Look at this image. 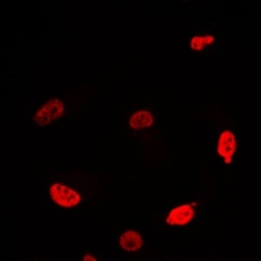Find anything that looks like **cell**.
Wrapping results in <instances>:
<instances>
[{
	"label": "cell",
	"instance_id": "obj_3",
	"mask_svg": "<svg viewBox=\"0 0 261 261\" xmlns=\"http://www.w3.org/2000/svg\"><path fill=\"white\" fill-rule=\"evenodd\" d=\"M217 151L225 160L226 163L231 162L232 155L237 151V140L231 130H223L221 134L218 145H217Z\"/></svg>",
	"mask_w": 261,
	"mask_h": 261
},
{
	"label": "cell",
	"instance_id": "obj_5",
	"mask_svg": "<svg viewBox=\"0 0 261 261\" xmlns=\"http://www.w3.org/2000/svg\"><path fill=\"white\" fill-rule=\"evenodd\" d=\"M120 247L128 252H135L143 247V239L136 231H125L119 239Z\"/></svg>",
	"mask_w": 261,
	"mask_h": 261
},
{
	"label": "cell",
	"instance_id": "obj_8",
	"mask_svg": "<svg viewBox=\"0 0 261 261\" xmlns=\"http://www.w3.org/2000/svg\"><path fill=\"white\" fill-rule=\"evenodd\" d=\"M84 260L85 261H95V257H93V256H90V255H86V256H84Z\"/></svg>",
	"mask_w": 261,
	"mask_h": 261
},
{
	"label": "cell",
	"instance_id": "obj_2",
	"mask_svg": "<svg viewBox=\"0 0 261 261\" xmlns=\"http://www.w3.org/2000/svg\"><path fill=\"white\" fill-rule=\"evenodd\" d=\"M64 111V106L59 99H51L47 103H45L41 107V110L36 114L34 116V123L38 127H45V125L50 124L54 120H57L60 118V115Z\"/></svg>",
	"mask_w": 261,
	"mask_h": 261
},
{
	"label": "cell",
	"instance_id": "obj_4",
	"mask_svg": "<svg viewBox=\"0 0 261 261\" xmlns=\"http://www.w3.org/2000/svg\"><path fill=\"white\" fill-rule=\"evenodd\" d=\"M193 217H195V211H193L192 206L190 204L181 205V206H178V208L172 209L166 218V223L171 226H183L191 222Z\"/></svg>",
	"mask_w": 261,
	"mask_h": 261
},
{
	"label": "cell",
	"instance_id": "obj_7",
	"mask_svg": "<svg viewBox=\"0 0 261 261\" xmlns=\"http://www.w3.org/2000/svg\"><path fill=\"white\" fill-rule=\"evenodd\" d=\"M214 42V37L212 36H205V37H193L191 39V47L196 51H200L202 50L204 47L206 46L212 45Z\"/></svg>",
	"mask_w": 261,
	"mask_h": 261
},
{
	"label": "cell",
	"instance_id": "obj_1",
	"mask_svg": "<svg viewBox=\"0 0 261 261\" xmlns=\"http://www.w3.org/2000/svg\"><path fill=\"white\" fill-rule=\"evenodd\" d=\"M50 196L55 204L60 205L63 208H73V206H77L81 201L80 195L76 191L59 183L51 186Z\"/></svg>",
	"mask_w": 261,
	"mask_h": 261
},
{
	"label": "cell",
	"instance_id": "obj_6",
	"mask_svg": "<svg viewBox=\"0 0 261 261\" xmlns=\"http://www.w3.org/2000/svg\"><path fill=\"white\" fill-rule=\"evenodd\" d=\"M154 122V118L151 115V113L145 110L136 111L134 115L129 118V125L134 129H143V128L150 127Z\"/></svg>",
	"mask_w": 261,
	"mask_h": 261
}]
</instances>
